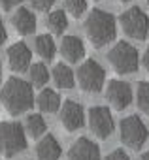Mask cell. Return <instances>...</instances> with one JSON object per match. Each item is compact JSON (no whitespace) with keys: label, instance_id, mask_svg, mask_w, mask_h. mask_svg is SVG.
<instances>
[{"label":"cell","instance_id":"6da1fadb","mask_svg":"<svg viewBox=\"0 0 149 160\" xmlns=\"http://www.w3.org/2000/svg\"><path fill=\"white\" fill-rule=\"evenodd\" d=\"M0 102L12 115H21L34 106L32 85L21 77H10L0 89Z\"/></svg>","mask_w":149,"mask_h":160},{"label":"cell","instance_id":"7a4b0ae2","mask_svg":"<svg viewBox=\"0 0 149 160\" xmlns=\"http://www.w3.org/2000/svg\"><path fill=\"white\" fill-rule=\"evenodd\" d=\"M85 34L95 47L108 45L111 40H115V34H117L115 17L110 12H104L98 8L93 10L85 21Z\"/></svg>","mask_w":149,"mask_h":160},{"label":"cell","instance_id":"3957f363","mask_svg":"<svg viewBox=\"0 0 149 160\" xmlns=\"http://www.w3.org/2000/svg\"><path fill=\"white\" fill-rule=\"evenodd\" d=\"M27 149V134L21 122H0V154L12 158Z\"/></svg>","mask_w":149,"mask_h":160},{"label":"cell","instance_id":"277c9868","mask_svg":"<svg viewBox=\"0 0 149 160\" xmlns=\"http://www.w3.org/2000/svg\"><path fill=\"white\" fill-rule=\"evenodd\" d=\"M108 60L117 73H134L140 66L138 49L128 42H117L108 51Z\"/></svg>","mask_w":149,"mask_h":160},{"label":"cell","instance_id":"5b68a950","mask_svg":"<svg viewBox=\"0 0 149 160\" xmlns=\"http://www.w3.org/2000/svg\"><path fill=\"white\" fill-rule=\"evenodd\" d=\"M119 136H121V141H123L126 147L138 151V149L147 141L149 130H147L145 122H143L138 115H128V117H125V119L121 121V124H119Z\"/></svg>","mask_w":149,"mask_h":160},{"label":"cell","instance_id":"8992f818","mask_svg":"<svg viewBox=\"0 0 149 160\" xmlns=\"http://www.w3.org/2000/svg\"><path fill=\"white\" fill-rule=\"evenodd\" d=\"M119 23H121L123 32L128 38H132V40H145L147 38V32H149V17H147V13L141 8L134 6V8L123 12L121 17H119Z\"/></svg>","mask_w":149,"mask_h":160},{"label":"cell","instance_id":"52a82bcc","mask_svg":"<svg viewBox=\"0 0 149 160\" xmlns=\"http://www.w3.org/2000/svg\"><path fill=\"white\" fill-rule=\"evenodd\" d=\"M106 81V72L104 68L95 60V58H87L80 70H78V83L81 87L83 92H100Z\"/></svg>","mask_w":149,"mask_h":160},{"label":"cell","instance_id":"ba28073f","mask_svg":"<svg viewBox=\"0 0 149 160\" xmlns=\"http://www.w3.org/2000/svg\"><path fill=\"white\" fill-rule=\"evenodd\" d=\"M89 128L98 139H108L113 134V130H115V122H113L111 111L106 106L91 108L89 109Z\"/></svg>","mask_w":149,"mask_h":160},{"label":"cell","instance_id":"9c48e42d","mask_svg":"<svg viewBox=\"0 0 149 160\" xmlns=\"http://www.w3.org/2000/svg\"><path fill=\"white\" fill-rule=\"evenodd\" d=\"M106 100L117 111L126 109L132 104V89H130V85L126 81H121V79H111V81L106 85Z\"/></svg>","mask_w":149,"mask_h":160},{"label":"cell","instance_id":"30bf717a","mask_svg":"<svg viewBox=\"0 0 149 160\" xmlns=\"http://www.w3.org/2000/svg\"><path fill=\"white\" fill-rule=\"evenodd\" d=\"M59 109H60V124L64 126V130L76 132V130L83 128V124H85V111H83L81 104L68 100Z\"/></svg>","mask_w":149,"mask_h":160},{"label":"cell","instance_id":"8fae6325","mask_svg":"<svg viewBox=\"0 0 149 160\" xmlns=\"http://www.w3.org/2000/svg\"><path fill=\"white\" fill-rule=\"evenodd\" d=\"M68 160H102L100 147L89 138H78L68 151Z\"/></svg>","mask_w":149,"mask_h":160},{"label":"cell","instance_id":"7c38bea8","mask_svg":"<svg viewBox=\"0 0 149 160\" xmlns=\"http://www.w3.org/2000/svg\"><path fill=\"white\" fill-rule=\"evenodd\" d=\"M8 55V62H10V68L13 72H27L28 66H30V60H32V53L28 49V45L25 42H17V43H12L6 51Z\"/></svg>","mask_w":149,"mask_h":160},{"label":"cell","instance_id":"4fadbf2b","mask_svg":"<svg viewBox=\"0 0 149 160\" xmlns=\"http://www.w3.org/2000/svg\"><path fill=\"white\" fill-rule=\"evenodd\" d=\"M60 154H62V149L59 139L51 134H44V138L36 145L38 160H60Z\"/></svg>","mask_w":149,"mask_h":160},{"label":"cell","instance_id":"5bb4252c","mask_svg":"<svg viewBox=\"0 0 149 160\" xmlns=\"http://www.w3.org/2000/svg\"><path fill=\"white\" fill-rule=\"evenodd\" d=\"M60 55L68 62H80L85 55V45L78 36H64L60 42Z\"/></svg>","mask_w":149,"mask_h":160},{"label":"cell","instance_id":"9a60e30c","mask_svg":"<svg viewBox=\"0 0 149 160\" xmlns=\"http://www.w3.org/2000/svg\"><path fill=\"white\" fill-rule=\"evenodd\" d=\"M12 23H13V28L17 34L21 36H28V34H34L36 30V17L30 10L27 8H19L15 10L13 17H12Z\"/></svg>","mask_w":149,"mask_h":160},{"label":"cell","instance_id":"2e32d148","mask_svg":"<svg viewBox=\"0 0 149 160\" xmlns=\"http://www.w3.org/2000/svg\"><path fill=\"white\" fill-rule=\"evenodd\" d=\"M36 104H38V108L42 111L55 113L60 108V94L57 91H53V89H42L38 98H36Z\"/></svg>","mask_w":149,"mask_h":160},{"label":"cell","instance_id":"e0dca14e","mask_svg":"<svg viewBox=\"0 0 149 160\" xmlns=\"http://www.w3.org/2000/svg\"><path fill=\"white\" fill-rule=\"evenodd\" d=\"M53 79L57 87L60 89H72L74 85H76V75H74L72 68L64 62H57L55 68H53Z\"/></svg>","mask_w":149,"mask_h":160},{"label":"cell","instance_id":"ac0fdd59","mask_svg":"<svg viewBox=\"0 0 149 160\" xmlns=\"http://www.w3.org/2000/svg\"><path fill=\"white\" fill-rule=\"evenodd\" d=\"M23 128H27L25 134H28V136L34 138V139H40V138L47 132V122H45V119H44L40 113H32V115L27 117V122H25Z\"/></svg>","mask_w":149,"mask_h":160},{"label":"cell","instance_id":"d6986e66","mask_svg":"<svg viewBox=\"0 0 149 160\" xmlns=\"http://www.w3.org/2000/svg\"><path fill=\"white\" fill-rule=\"evenodd\" d=\"M34 47H36V53L45 58V60H51L55 57V42L49 34H40L36 40H34Z\"/></svg>","mask_w":149,"mask_h":160},{"label":"cell","instance_id":"ffe728a7","mask_svg":"<svg viewBox=\"0 0 149 160\" xmlns=\"http://www.w3.org/2000/svg\"><path fill=\"white\" fill-rule=\"evenodd\" d=\"M47 27L53 34H62L66 28H68V17L62 10H55L47 15Z\"/></svg>","mask_w":149,"mask_h":160},{"label":"cell","instance_id":"44dd1931","mask_svg":"<svg viewBox=\"0 0 149 160\" xmlns=\"http://www.w3.org/2000/svg\"><path fill=\"white\" fill-rule=\"evenodd\" d=\"M28 75H30V83L36 87H44L49 81V70L42 62H34L28 66Z\"/></svg>","mask_w":149,"mask_h":160},{"label":"cell","instance_id":"7402d4cb","mask_svg":"<svg viewBox=\"0 0 149 160\" xmlns=\"http://www.w3.org/2000/svg\"><path fill=\"white\" fill-rule=\"evenodd\" d=\"M136 104L140 111L149 115V81H140L136 89Z\"/></svg>","mask_w":149,"mask_h":160},{"label":"cell","instance_id":"603a6c76","mask_svg":"<svg viewBox=\"0 0 149 160\" xmlns=\"http://www.w3.org/2000/svg\"><path fill=\"white\" fill-rule=\"evenodd\" d=\"M64 6L72 17H81L87 12V0H64Z\"/></svg>","mask_w":149,"mask_h":160},{"label":"cell","instance_id":"cb8c5ba5","mask_svg":"<svg viewBox=\"0 0 149 160\" xmlns=\"http://www.w3.org/2000/svg\"><path fill=\"white\" fill-rule=\"evenodd\" d=\"M30 4H32V8H34V10L47 12V10H51V8H53L55 0H30Z\"/></svg>","mask_w":149,"mask_h":160},{"label":"cell","instance_id":"d4e9b609","mask_svg":"<svg viewBox=\"0 0 149 160\" xmlns=\"http://www.w3.org/2000/svg\"><path fill=\"white\" fill-rule=\"evenodd\" d=\"M106 160H130V156H128L126 151H123V149H113V151L106 156Z\"/></svg>","mask_w":149,"mask_h":160},{"label":"cell","instance_id":"484cf974","mask_svg":"<svg viewBox=\"0 0 149 160\" xmlns=\"http://www.w3.org/2000/svg\"><path fill=\"white\" fill-rule=\"evenodd\" d=\"M17 4H21V0H0V6H2L4 10H12Z\"/></svg>","mask_w":149,"mask_h":160},{"label":"cell","instance_id":"4316f807","mask_svg":"<svg viewBox=\"0 0 149 160\" xmlns=\"http://www.w3.org/2000/svg\"><path fill=\"white\" fill-rule=\"evenodd\" d=\"M8 40V32H6V27H4V21L0 19V47L4 45V42Z\"/></svg>","mask_w":149,"mask_h":160},{"label":"cell","instance_id":"83f0119b","mask_svg":"<svg viewBox=\"0 0 149 160\" xmlns=\"http://www.w3.org/2000/svg\"><path fill=\"white\" fill-rule=\"evenodd\" d=\"M143 66H145V70H147V73H149V45H147V49H145V53H143Z\"/></svg>","mask_w":149,"mask_h":160},{"label":"cell","instance_id":"f1b7e54d","mask_svg":"<svg viewBox=\"0 0 149 160\" xmlns=\"http://www.w3.org/2000/svg\"><path fill=\"white\" fill-rule=\"evenodd\" d=\"M140 160H149V151H147V152H143V154H141V158H140Z\"/></svg>","mask_w":149,"mask_h":160},{"label":"cell","instance_id":"f546056e","mask_svg":"<svg viewBox=\"0 0 149 160\" xmlns=\"http://www.w3.org/2000/svg\"><path fill=\"white\" fill-rule=\"evenodd\" d=\"M0 79H2V64H0Z\"/></svg>","mask_w":149,"mask_h":160},{"label":"cell","instance_id":"4dcf8cb0","mask_svg":"<svg viewBox=\"0 0 149 160\" xmlns=\"http://www.w3.org/2000/svg\"><path fill=\"white\" fill-rule=\"evenodd\" d=\"M121 2H130V0H121Z\"/></svg>","mask_w":149,"mask_h":160},{"label":"cell","instance_id":"1f68e13d","mask_svg":"<svg viewBox=\"0 0 149 160\" xmlns=\"http://www.w3.org/2000/svg\"><path fill=\"white\" fill-rule=\"evenodd\" d=\"M147 6H149V0H147Z\"/></svg>","mask_w":149,"mask_h":160}]
</instances>
